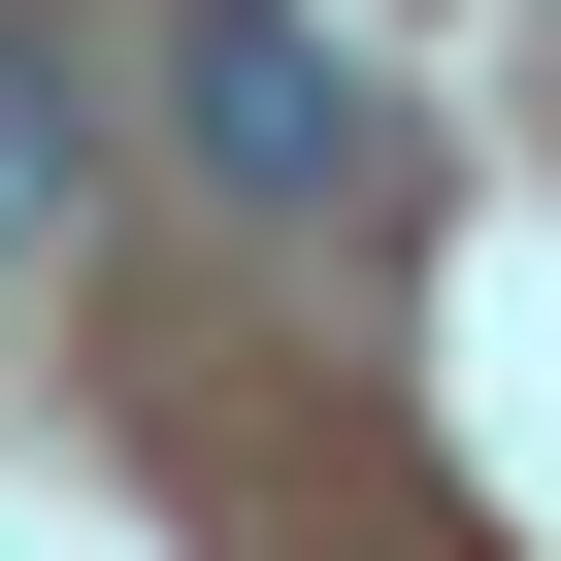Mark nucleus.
<instances>
[{"label":"nucleus","instance_id":"f257e3e1","mask_svg":"<svg viewBox=\"0 0 561 561\" xmlns=\"http://www.w3.org/2000/svg\"><path fill=\"white\" fill-rule=\"evenodd\" d=\"M364 165H397L364 34H298V0H198V198H231V231H364Z\"/></svg>","mask_w":561,"mask_h":561},{"label":"nucleus","instance_id":"f03ea898","mask_svg":"<svg viewBox=\"0 0 561 561\" xmlns=\"http://www.w3.org/2000/svg\"><path fill=\"white\" fill-rule=\"evenodd\" d=\"M67 198H100V133H67V67H0V264H34Z\"/></svg>","mask_w":561,"mask_h":561}]
</instances>
